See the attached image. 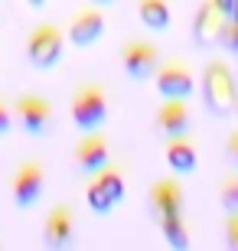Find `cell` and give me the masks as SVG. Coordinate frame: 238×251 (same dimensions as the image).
Segmentation results:
<instances>
[{"label": "cell", "mask_w": 238, "mask_h": 251, "mask_svg": "<svg viewBox=\"0 0 238 251\" xmlns=\"http://www.w3.org/2000/svg\"><path fill=\"white\" fill-rule=\"evenodd\" d=\"M69 111H72V124L79 130L105 127V121H108V114H111L108 92H105L98 82H82L79 88H75V95H72Z\"/></svg>", "instance_id": "obj_1"}, {"label": "cell", "mask_w": 238, "mask_h": 251, "mask_svg": "<svg viewBox=\"0 0 238 251\" xmlns=\"http://www.w3.org/2000/svg\"><path fill=\"white\" fill-rule=\"evenodd\" d=\"M202 92H206V104H209L215 114H229L232 104H235V75L222 59H209L206 69H202Z\"/></svg>", "instance_id": "obj_2"}, {"label": "cell", "mask_w": 238, "mask_h": 251, "mask_svg": "<svg viewBox=\"0 0 238 251\" xmlns=\"http://www.w3.org/2000/svg\"><path fill=\"white\" fill-rule=\"evenodd\" d=\"M124 199V176H121V167H105L95 170L88 186H85V202L92 212H111L114 205Z\"/></svg>", "instance_id": "obj_3"}, {"label": "cell", "mask_w": 238, "mask_h": 251, "mask_svg": "<svg viewBox=\"0 0 238 251\" xmlns=\"http://www.w3.org/2000/svg\"><path fill=\"white\" fill-rule=\"evenodd\" d=\"M65 52V36L55 23H39L26 36V59L36 69H53Z\"/></svg>", "instance_id": "obj_4"}, {"label": "cell", "mask_w": 238, "mask_h": 251, "mask_svg": "<svg viewBox=\"0 0 238 251\" xmlns=\"http://www.w3.org/2000/svg\"><path fill=\"white\" fill-rule=\"evenodd\" d=\"M43 186H46V167L43 160H23L10 179V193H13V205L17 209H29V205L39 202L43 196Z\"/></svg>", "instance_id": "obj_5"}, {"label": "cell", "mask_w": 238, "mask_h": 251, "mask_svg": "<svg viewBox=\"0 0 238 251\" xmlns=\"http://www.w3.org/2000/svg\"><path fill=\"white\" fill-rule=\"evenodd\" d=\"M13 121L26 130L29 137H43L49 127H53V104L43 98V95H20L13 101Z\"/></svg>", "instance_id": "obj_6"}, {"label": "cell", "mask_w": 238, "mask_h": 251, "mask_svg": "<svg viewBox=\"0 0 238 251\" xmlns=\"http://www.w3.org/2000/svg\"><path fill=\"white\" fill-rule=\"evenodd\" d=\"M121 65H124L128 78H134V82L154 78L157 65H160V49L147 39H128L121 46Z\"/></svg>", "instance_id": "obj_7"}, {"label": "cell", "mask_w": 238, "mask_h": 251, "mask_svg": "<svg viewBox=\"0 0 238 251\" xmlns=\"http://www.w3.org/2000/svg\"><path fill=\"white\" fill-rule=\"evenodd\" d=\"M157 92L163 98H189L192 95V72L183 59H170V62H160L154 72Z\"/></svg>", "instance_id": "obj_8"}, {"label": "cell", "mask_w": 238, "mask_h": 251, "mask_svg": "<svg viewBox=\"0 0 238 251\" xmlns=\"http://www.w3.org/2000/svg\"><path fill=\"white\" fill-rule=\"evenodd\" d=\"M111 157V140L101 130H82V137L75 144V167L82 173H95L108 163Z\"/></svg>", "instance_id": "obj_9"}, {"label": "cell", "mask_w": 238, "mask_h": 251, "mask_svg": "<svg viewBox=\"0 0 238 251\" xmlns=\"http://www.w3.org/2000/svg\"><path fill=\"white\" fill-rule=\"evenodd\" d=\"M154 127L163 134V137H173V134H189L192 127V114L186 98H163L160 108L154 114Z\"/></svg>", "instance_id": "obj_10"}, {"label": "cell", "mask_w": 238, "mask_h": 251, "mask_svg": "<svg viewBox=\"0 0 238 251\" xmlns=\"http://www.w3.org/2000/svg\"><path fill=\"white\" fill-rule=\"evenodd\" d=\"M101 33H105V13L98 7H82L69 23V43L79 49L95 46Z\"/></svg>", "instance_id": "obj_11"}, {"label": "cell", "mask_w": 238, "mask_h": 251, "mask_svg": "<svg viewBox=\"0 0 238 251\" xmlns=\"http://www.w3.org/2000/svg\"><path fill=\"white\" fill-rule=\"evenodd\" d=\"M75 238V215L65 202H55L46 212V225H43V242L49 248H65Z\"/></svg>", "instance_id": "obj_12"}, {"label": "cell", "mask_w": 238, "mask_h": 251, "mask_svg": "<svg viewBox=\"0 0 238 251\" xmlns=\"http://www.w3.org/2000/svg\"><path fill=\"white\" fill-rule=\"evenodd\" d=\"M147 199H150V209H154L157 219H160V215H180L183 212V186L170 176L154 179Z\"/></svg>", "instance_id": "obj_13"}, {"label": "cell", "mask_w": 238, "mask_h": 251, "mask_svg": "<svg viewBox=\"0 0 238 251\" xmlns=\"http://www.w3.org/2000/svg\"><path fill=\"white\" fill-rule=\"evenodd\" d=\"M196 160H199V153H196V140L189 134H173V137L166 140V167L173 170V173L189 176L192 170H196Z\"/></svg>", "instance_id": "obj_14"}, {"label": "cell", "mask_w": 238, "mask_h": 251, "mask_svg": "<svg viewBox=\"0 0 238 251\" xmlns=\"http://www.w3.org/2000/svg\"><path fill=\"white\" fill-rule=\"evenodd\" d=\"M222 20H225V13H222V10L215 7L212 0H206V3L196 10V20H192V36H196V43H199V46H209V43H215Z\"/></svg>", "instance_id": "obj_15"}, {"label": "cell", "mask_w": 238, "mask_h": 251, "mask_svg": "<svg viewBox=\"0 0 238 251\" xmlns=\"http://www.w3.org/2000/svg\"><path fill=\"white\" fill-rule=\"evenodd\" d=\"M140 23L150 29H166L170 20H173V10H170V0H140L137 3Z\"/></svg>", "instance_id": "obj_16"}, {"label": "cell", "mask_w": 238, "mask_h": 251, "mask_svg": "<svg viewBox=\"0 0 238 251\" xmlns=\"http://www.w3.org/2000/svg\"><path fill=\"white\" fill-rule=\"evenodd\" d=\"M157 225H160L166 245H173V248H180V251L189 248V225H186L183 212H180V215H160Z\"/></svg>", "instance_id": "obj_17"}, {"label": "cell", "mask_w": 238, "mask_h": 251, "mask_svg": "<svg viewBox=\"0 0 238 251\" xmlns=\"http://www.w3.org/2000/svg\"><path fill=\"white\" fill-rule=\"evenodd\" d=\"M219 199H222V209H225V212H238V173L222 179Z\"/></svg>", "instance_id": "obj_18"}, {"label": "cell", "mask_w": 238, "mask_h": 251, "mask_svg": "<svg viewBox=\"0 0 238 251\" xmlns=\"http://www.w3.org/2000/svg\"><path fill=\"white\" fill-rule=\"evenodd\" d=\"M225 49H232V52H238V23L235 20H222V26H219V36H215Z\"/></svg>", "instance_id": "obj_19"}, {"label": "cell", "mask_w": 238, "mask_h": 251, "mask_svg": "<svg viewBox=\"0 0 238 251\" xmlns=\"http://www.w3.org/2000/svg\"><path fill=\"white\" fill-rule=\"evenodd\" d=\"M225 242H229V248L238 251V212H229V219H225Z\"/></svg>", "instance_id": "obj_20"}, {"label": "cell", "mask_w": 238, "mask_h": 251, "mask_svg": "<svg viewBox=\"0 0 238 251\" xmlns=\"http://www.w3.org/2000/svg\"><path fill=\"white\" fill-rule=\"evenodd\" d=\"M10 124H13V111H10L7 104L0 101V134H7V130H10Z\"/></svg>", "instance_id": "obj_21"}, {"label": "cell", "mask_w": 238, "mask_h": 251, "mask_svg": "<svg viewBox=\"0 0 238 251\" xmlns=\"http://www.w3.org/2000/svg\"><path fill=\"white\" fill-rule=\"evenodd\" d=\"M229 153H232V160L238 163V127L229 134Z\"/></svg>", "instance_id": "obj_22"}, {"label": "cell", "mask_w": 238, "mask_h": 251, "mask_svg": "<svg viewBox=\"0 0 238 251\" xmlns=\"http://www.w3.org/2000/svg\"><path fill=\"white\" fill-rule=\"evenodd\" d=\"M212 3H215L225 17H232V13H235V0H212Z\"/></svg>", "instance_id": "obj_23"}, {"label": "cell", "mask_w": 238, "mask_h": 251, "mask_svg": "<svg viewBox=\"0 0 238 251\" xmlns=\"http://www.w3.org/2000/svg\"><path fill=\"white\" fill-rule=\"evenodd\" d=\"M29 7H43V3H46V0H26Z\"/></svg>", "instance_id": "obj_24"}, {"label": "cell", "mask_w": 238, "mask_h": 251, "mask_svg": "<svg viewBox=\"0 0 238 251\" xmlns=\"http://www.w3.org/2000/svg\"><path fill=\"white\" fill-rule=\"evenodd\" d=\"M92 3H98V7H101V3H114V0H92Z\"/></svg>", "instance_id": "obj_25"}, {"label": "cell", "mask_w": 238, "mask_h": 251, "mask_svg": "<svg viewBox=\"0 0 238 251\" xmlns=\"http://www.w3.org/2000/svg\"><path fill=\"white\" fill-rule=\"evenodd\" d=\"M232 108H238V95H235V104H232Z\"/></svg>", "instance_id": "obj_26"}]
</instances>
